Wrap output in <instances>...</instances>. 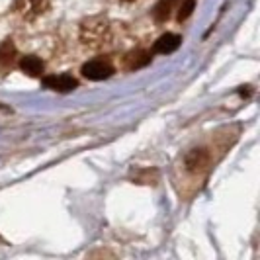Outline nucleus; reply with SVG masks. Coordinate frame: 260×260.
Listing matches in <instances>:
<instances>
[{
    "label": "nucleus",
    "mask_w": 260,
    "mask_h": 260,
    "mask_svg": "<svg viewBox=\"0 0 260 260\" xmlns=\"http://www.w3.org/2000/svg\"><path fill=\"white\" fill-rule=\"evenodd\" d=\"M49 0H16L14 10L20 14L24 20H36L41 14L47 12Z\"/></svg>",
    "instance_id": "obj_1"
},
{
    "label": "nucleus",
    "mask_w": 260,
    "mask_h": 260,
    "mask_svg": "<svg viewBox=\"0 0 260 260\" xmlns=\"http://www.w3.org/2000/svg\"><path fill=\"white\" fill-rule=\"evenodd\" d=\"M82 75L88 80H104L114 75V67L104 59H92L82 65Z\"/></svg>",
    "instance_id": "obj_2"
},
{
    "label": "nucleus",
    "mask_w": 260,
    "mask_h": 260,
    "mask_svg": "<svg viewBox=\"0 0 260 260\" xmlns=\"http://www.w3.org/2000/svg\"><path fill=\"white\" fill-rule=\"evenodd\" d=\"M43 84L55 92H71L78 86L77 78L71 77V75H53V77H45L43 78Z\"/></svg>",
    "instance_id": "obj_3"
},
{
    "label": "nucleus",
    "mask_w": 260,
    "mask_h": 260,
    "mask_svg": "<svg viewBox=\"0 0 260 260\" xmlns=\"http://www.w3.org/2000/svg\"><path fill=\"white\" fill-rule=\"evenodd\" d=\"M180 41H182V38H180L178 34H165V36H160V38L155 41L153 51L169 55V53L176 51V49L180 47Z\"/></svg>",
    "instance_id": "obj_4"
},
{
    "label": "nucleus",
    "mask_w": 260,
    "mask_h": 260,
    "mask_svg": "<svg viewBox=\"0 0 260 260\" xmlns=\"http://www.w3.org/2000/svg\"><path fill=\"white\" fill-rule=\"evenodd\" d=\"M180 2H182V0H158L155 10H153V16H155L156 22H158V24L167 22L170 18V14H172V10H176Z\"/></svg>",
    "instance_id": "obj_5"
},
{
    "label": "nucleus",
    "mask_w": 260,
    "mask_h": 260,
    "mask_svg": "<svg viewBox=\"0 0 260 260\" xmlns=\"http://www.w3.org/2000/svg\"><path fill=\"white\" fill-rule=\"evenodd\" d=\"M104 31H106L104 24H92V22H86V24L82 26V39H84V43L104 41Z\"/></svg>",
    "instance_id": "obj_6"
},
{
    "label": "nucleus",
    "mask_w": 260,
    "mask_h": 260,
    "mask_svg": "<svg viewBox=\"0 0 260 260\" xmlns=\"http://www.w3.org/2000/svg\"><path fill=\"white\" fill-rule=\"evenodd\" d=\"M20 67H22V71L27 73L29 77H41V75H43V61H41L39 57H36V55L22 57Z\"/></svg>",
    "instance_id": "obj_7"
},
{
    "label": "nucleus",
    "mask_w": 260,
    "mask_h": 260,
    "mask_svg": "<svg viewBox=\"0 0 260 260\" xmlns=\"http://www.w3.org/2000/svg\"><path fill=\"white\" fill-rule=\"evenodd\" d=\"M14 59H16V47L10 39L2 41L0 43V69H6V67H12Z\"/></svg>",
    "instance_id": "obj_8"
},
{
    "label": "nucleus",
    "mask_w": 260,
    "mask_h": 260,
    "mask_svg": "<svg viewBox=\"0 0 260 260\" xmlns=\"http://www.w3.org/2000/svg\"><path fill=\"white\" fill-rule=\"evenodd\" d=\"M149 61H151V55L145 51H135V53H129L127 55V59H125V67L127 69H141V67L149 65Z\"/></svg>",
    "instance_id": "obj_9"
},
{
    "label": "nucleus",
    "mask_w": 260,
    "mask_h": 260,
    "mask_svg": "<svg viewBox=\"0 0 260 260\" xmlns=\"http://www.w3.org/2000/svg\"><path fill=\"white\" fill-rule=\"evenodd\" d=\"M194 6H196V0H182L178 4V14H176V20L178 22H184L186 18H190V14L194 12Z\"/></svg>",
    "instance_id": "obj_10"
},
{
    "label": "nucleus",
    "mask_w": 260,
    "mask_h": 260,
    "mask_svg": "<svg viewBox=\"0 0 260 260\" xmlns=\"http://www.w3.org/2000/svg\"><path fill=\"white\" fill-rule=\"evenodd\" d=\"M127 2H129V0H127Z\"/></svg>",
    "instance_id": "obj_11"
}]
</instances>
